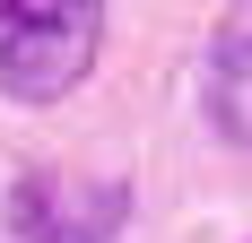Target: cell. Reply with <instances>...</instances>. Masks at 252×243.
I'll list each match as a JSON object with an SVG mask.
<instances>
[{
    "mask_svg": "<svg viewBox=\"0 0 252 243\" xmlns=\"http://www.w3.org/2000/svg\"><path fill=\"white\" fill-rule=\"evenodd\" d=\"M96 35L104 9L96 0H44V9H0V96L18 104H52L96 70Z\"/></svg>",
    "mask_w": 252,
    "mask_h": 243,
    "instance_id": "obj_1",
    "label": "cell"
},
{
    "mask_svg": "<svg viewBox=\"0 0 252 243\" xmlns=\"http://www.w3.org/2000/svg\"><path fill=\"white\" fill-rule=\"evenodd\" d=\"M130 217V182L113 174H18L9 235L18 243H113Z\"/></svg>",
    "mask_w": 252,
    "mask_h": 243,
    "instance_id": "obj_2",
    "label": "cell"
},
{
    "mask_svg": "<svg viewBox=\"0 0 252 243\" xmlns=\"http://www.w3.org/2000/svg\"><path fill=\"white\" fill-rule=\"evenodd\" d=\"M200 104H209V130H218V139L252 148V18L209 35V52H200Z\"/></svg>",
    "mask_w": 252,
    "mask_h": 243,
    "instance_id": "obj_3",
    "label": "cell"
}]
</instances>
